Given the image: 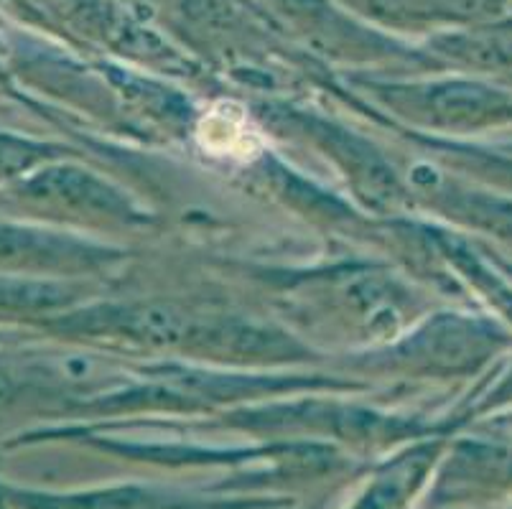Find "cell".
<instances>
[{
  "mask_svg": "<svg viewBox=\"0 0 512 509\" xmlns=\"http://www.w3.org/2000/svg\"><path fill=\"white\" fill-rule=\"evenodd\" d=\"M197 140L209 156L242 163L258 158L265 148L263 135L248 118L245 107L230 100L217 102L204 112L197 125Z\"/></svg>",
  "mask_w": 512,
  "mask_h": 509,
  "instance_id": "6da1fadb",
  "label": "cell"
}]
</instances>
